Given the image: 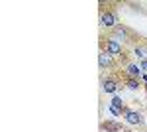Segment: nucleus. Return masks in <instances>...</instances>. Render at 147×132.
<instances>
[{"label":"nucleus","instance_id":"7","mask_svg":"<svg viewBox=\"0 0 147 132\" xmlns=\"http://www.w3.org/2000/svg\"><path fill=\"white\" fill-rule=\"evenodd\" d=\"M98 61H100V67H112L114 55H110L108 51H100V55H98Z\"/></svg>","mask_w":147,"mask_h":132},{"label":"nucleus","instance_id":"8","mask_svg":"<svg viewBox=\"0 0 147 132\" xmlns=\"http://www.w3.org/2000/svg\"><path fill=\"white\" fill-rule=\"evenodd\" d=\"M102 128H104L106 132H120L122 130V124L116 122V120H106L104 124H102Z\"/></svg>","mask_w":147,"mask_h":132},{"label":"nucleus","instance_id":"12","mask_svg":"<svg viewBox=\"0 0 147 132\" xmlns=\"http://www.w3.org/2000/svg\"><path fill=\"white\" fill-rule=\"evenodd\" d=\"M110 112H112L114 116H120V114H122V112H120V110H118V109H114V107H110Z\"/></svg>","mask_w":147,"mask_h":132},{"label":"nucleus","instance_id":"1","mask_svg":"<svg viewBox=\"0 0 147 132\" xmlns=\"http://www.w3.org/2000/svg\"><path fill=\"white\" fill-rule=\"evenodd\" d=\"M124 118H125V122L127 124H137V126H141L143 124V114L141 112H137V110H134V109H125L124 110Z\"/></svg>","mask_w":147,"mask_h":132},{"label":"nucleus","instance_id":"3","mask_svg":"<svg viewBox=\"0 0 147 132\" xmlns=\"http://www.w3.org/2000/svg\"><path fill=\"white\" fill-rule=\"evenodd\" d=\"M106 51H108L110 55H114V57H122V55H124V51H122V44L116 42L114 38H108V40H106Z\"/></svg>","mask_w":147,"mask_h":132},{"label":"nucleus","instance_id":"5","mask_svg":"<svg viewBox=\"0 0 147 132\" xmlns=\"http://www.w3.org/2000/svg\"><path fill=\"white\" fill-rule=\"evenodd\" d=\"M125 75L129 79H139L143 75V69L139 65H136V63H127V65H125Z\"/></svg>","mask_w":147,"mask_h":132},{"label":"nucleus","instance_id":"2","mask_svg":"<svg viewBox=\"0 0 147 132\" xmlns=\"http://www.w3.org/2000/svg\"><path fill=\"white\" fill-rule=\"evenodd\" d=\"M100 26L102 28H116L118 26V18H116V14L110 10L102 12L100 14Z\"/></svg>","mask_w":147,"mask_h":132},{"label":"nucleus","instance_id":"9","mask_svg":"<svg viewBox=\"0 0 147 132\" xmlns=\"http://www.w3.org/2000/svg\"><path fill=\"white\" fill-rule=\"evenodd\" d=\"M110 107H114V109H118L120 112H124V110H125L124 99H122V97H118V95H114V99H112V103H110Z\"/></svg>","mask_w":147,"mask_h":132},{"label":"nucleus","instance_id":"6","mask_svg":"<svg viewBox=\"0 0 147 132\" xmlns=\"http://www.w3.org/2000/svg\"><path fill=\"white\" fill-rule=\"evenodd\" d=\"M118 87H120V85H118L116 79H104V81H102V91L108 93V95H114V93L118 91Z\"/></svg>","mask_w":147,"mask_h":132},{"label":"nucleus","instance_id":"10","mask_svg":"<svg viewBox=\"0 0 147 132\" xmlns=\"http://www.w3.org/2000/svg\"><path fill=\"white\" fill-rule=\"evenodd\" d=\"M125 87L129 89V91H136V89H139L141 85H139V79H129L127 77V81H125Z\"/></svg>","mask_w":147,"mask_h":132},{"label":"nucleus","instance_id":"11","mask_svg":"<svg viewBox=\"0 0 147 132\" xmlns=\"http://www.w3.org/2000/svg\"><path fill=\"white\" fill-rule=\"evenodd\" d=\"M134 53H136L141 61H143V59H147V49H143V47H136V49H134Z\"/></svg>","mask_w":147,"mask_h":132},{"label":"nucleus","instance_id":"13","mask_svg":"<svg viewBox=\"0 0 147 132\" xmlns=\"http://www.w3.org/2000/svg\"><path fill=\"white\" fill-rule=\"evenodd\" d=\"M139 67H141V69H143V71H147V59H143V61H141V63H139Z\"/></svg>","mask_w":147,"mask_h":132},{"label":"nucleus","instance_id":"4","mask_svg":"<svg viewBox=\"0 0 147 132\" xmlns=\"http://www.w3.org/2000/svg\"><path fill=\"white\" fill-rule=\"evenodd\" d=\"M110 38H114V40H116V42H120V44H122V42H127V28L118 24V26L114 28V34L110 36Z\"/></svg>","mask_w":147,"mask_h":132}]
</instances>
